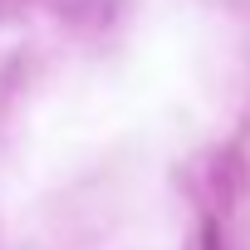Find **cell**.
Returning a JSON list of instances; mask_svg holds the SVG:
<instances>
[]
</instances>
